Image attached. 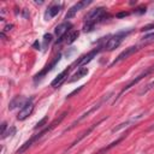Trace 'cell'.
I'll use <instances>...</instances> for the list:
<instances>
[{"label": "cell", "instance_id": "7a4b0ae2", "mask_svg": "<svg viewBox=\"0 0 154 154\" xmlns=\"http://www.w3.org/2000/svg\"><path fill=\"white\" fill-rule=\"evenodd\" d=\"M65 114H66V112H64V113H63V114H61L59 118H57V119H55L53 123H51V124H49V126H47L46 129H43L41 132H38V134L34 135V136H32L30 140H28V141H26V142H25V143H24V144H23V146H22V147H20V148L17 150V153H18V154H22V153H24V152H25L28 148H30V147H31V146H32L35 142H37V141H38V140H40V138H41L43 135H46L47 132H49V131H51V130H52V129H53V128H54L57 124H59V123H60V122L64 119Z\"/></svg>", "mask_w": 154, "mask_h": 154}, {"label": "cell", "instance_id": "8fae6325", "mask_svg": "<svg viewBox=\"0 0 154 154\" xmlns=\"http://www.w3.org/2000/svg\"><path fill=\"white\" fill-rule=\"evenodd\" d=\"M153 69H154V66H152V67H149L148 70H146L144 72H142L141 75H138V76H137L136 78H134V79H132V81H131V82H130L129 84H126V87H124V88L122 89V91H120V94H119V95H122V94H123L124 91H126V90H129V89H130V88H131L132 85H135V84H137V83H138V82H140V81H141V79H142L143 77H146L147 75H149V73L152 72V70H153Z\"/></svg>", "mask_w": 154, "mask_h": 154}, {"label": "cell", "instance_id": "9c48e42d", "mask_svg": "<svg viewBox=\"0 0 154 154\" xmlns=\"http://www.w3.org/2000/svg\"><path fill=\"white\" fill-rule=\"evenodd\" d=\"M101 51V47H97V48H94L93 51H90L89 53H87V54H84V55H82L76 63H75V65H77V66H83V65H87L89 61H91L96 55H97V53Z\"/></svg>", "mask_w": 154, "mask_h": 154}, {"label": "cell", "instance_id": "4fadbf2b", "mask_svg": "<svg viewBox=\"0 0 154 154\" xmlns=\"http://www.w3.org/2000/svg\"><path fill=\"white\" fill-rule=\"evenodd\" d=\"M60 10H61V5H51L48 8H47V11L45 12V19H51V18H53V17H55L59 12H60Z\"/></svg>", "mask_w": 154, "mask_h": 154}, {"label": "cell", "instance_id": "7402d4cb", "mask_svg": "<svg viewBox=\"0 0 154 154\" xmlns=\"http://www.w3.org/2000/svg\"><path fill=\"white\" fill-rule=\"evenodd\" d=\"M46 122H47V117H45L42 120H40V122L36 124V126H35V130H36V129H38V128H42V126H43V124H46Z\"/></svg>", "mask_w": 154, "mask_h": 154}, {"label": "cell", "instance_id": "e0dca14e", "mask_svg": "<svg viewBox=\"0 0 154 154\" xmlns=\"http://www.w3.org/2000/svg\"><path fill=\"white\" fill-rule=\"evenodd\" d=\"M122 140H123V137H120V138H118V140H116V141H114V142H112V143H111L109 146H107V147H105V148H102V149H100V150H99V152H97L96 154H103V153H106V152H108V150H109L111 148H113L114 146H117V144H118V143H119V142H120Z\"/></svg>", "mask_w": 154, "mask_h": 154}, {"label": "cell", "instance_id": "30bf717a", "mask_svg": "<svg viewBox=\"0 0 154 154\" xmlns=\"http://www.w3.org/2000/svg\"><path fill=\"white\" fill-rule=\"evenodd\" d=\"M60 57H61L60 54H59L58 57H55V58H54V60H53V61H52L49 65H47V66H46V67H45V69H43L41 72H38L37 75H35V76H34V81H35V82H37V81H41V79L43 78V76H45L47 72H49V71H51V70H52V69L55 66V64L59 61Z\"/></svg>", "mask_w": 154, "mask_h": 154}, {"label": "cell", "instance_id": "ba28073f", "mask_svg": "<svg viewBox=\"0 0 154 154\" xmlns=\"http://www.w3.org/2000/svg\"><path fill=\"white\" fill-rule=\"evenodd\" d=\"M90 4H91L90 0H82V1H78L77 4H75L73 6H71V7L67 10V12H66V14H65V18H66V19H71L72 17H75V14H76L78 11H81L82 8L87 7V6L90 5Z\"/></svg>", "mask_w": 154, "mask_h": 154}, {"label": "cell", "instance_id": "d4e9b609", "mask_svg": "<svg viewBox=\"0 0 154 154\" xmlns=\"http://www.w3.org/2000/svg\"><path fill=\"white\" fill-rule=\"evenodd\" d=\"M12 26H13L12 24H10V25H6V26L4 28V32H5V31H8V30H11V28H12Z\"/></svg>", "mask_w": 154, "mask_h": 154}, {"label": "cell", "instance_id": "52a82bcc", "mask_svg": "<svg viewBox=\"0 0 154 154\" xmlns=\"http://www.w3.org/2000/svg\"><path fill=\"white\" fill-rule=\"evenodd\" d=\"M141 47H142V45H137V46H131V47H129V48H125V51H123L113 61H112V64H111V66H113V65H116V64H118L119 61H122V60H124V59H126V58H129L130 55H132L134 53H136L137 51H140L141 49Z\"/></svg>", "mask_w": 154, "mask_h": 154}, {"label": "cell", "instance_id": "6da1fadb", "mask_svg": "<svg viewBox=\"0 0 154 154\" xmlns=\"http://www.w3.org/2000/svg\"><path fill=\"white\" fill-rule=\"evenodd\" d=\"M105 14H106V8L105 7H96V8L91 10L85 16V23L83 25V30L84 31H91L94 29L95 24L102 20Z\"/></svg>", "mask_w": 154, "mask_h": 154}, {"label": "cell", "instance_id": "8992f818", "mask_svg": "<svg viewBox=\"0 0 154 154\" xmlns=\"http://www.w3.org/2000/svg\"><path fill=\"white\" fill-rule=\"evenodd\" d=\"M34 111V102H32V99H29L19 109L18 114H17V119L18 120H24L26 119Z\"/></svg>", "mask_w": 154, "mask_h": 154}, {"label": "cell", "instance_id": "9a60e30c", "mask_svg": "<svg viewBox=\"0 0 154 154\" xmlns=\"http://www.w3.org/2000/svg\"><path fill=\"white\" fill-rule=\"evenodd\" d=\"M26 101H28V100L23 99L22 96H17V97H14V99L11 101V103H10V106H8V107H10V109H13L14 107H17V106H19V105H20V106H23Z\"/></svg>", "mask_w": 154, "mask_h": 154}, {"label": "cell", "instance_id": "277c9868", "mask_svg": "<svg viewBox=\"0 0 154 154\" xmlns=\"http://www.w3.org/2000/svg\"><path fill=\"white\" fill-rule=\"evenodd\" d=\"M109 95H111V94H107V95H105V96H103V97H102V99H101V100H100V101H99V102H97L96 105H94V106H93L91 108H89V109H88L87 112H84V113H83V114H82V116H81V117H79L78 119H76V120H75V122H73V123L71 124V126H70V128H67V129H66L65 131H67V130H71L72 128H75V126L77 125V123L82 122V120H83L84 118H87V117H88V116H89L90 113H93L94 111L99 109V108H100V107H101V106H102V105H103V103H105V102H106V101H107V100L109 99Z\"/></svg>", "mask_w": 154, "mask_h": 154}, {"label": "cell", "instance_id": "d6986e66", "mask_svg": "<svg viewBox=\"0 0 154 154\" xmlns=\"http://www.w3.org/2000/svg\"><path fill=\"white\" fill-rule=\"evenodd\" d=\"M153 41H154V32H150V34L146 35V36L142 38V42H143L144 45H147V43H149V42H153Z\"/></svg>", "mask_w": 154, "mask_h": 154}, {"label": "cell", "instance_id": "44dd1931", "mask_svg": "<svg viewBox=\"0 0 154 154\" xmlns=\"http://www.w3.org/2000/svg\"><path fill=\"white\" fill-rule=\"evenodd\" d=\"M14 132H16V128H14V126H11V128L8 129V131H7V132H6V134L2 136V138H6L7 136H12Z\"/></svg>", "mask_w": 154, "mask_h": 154}, {"label": "cell", "instance_id": "5bb4252c", "mask_svg": "<svg viewBox=\"0 0 154 154\" xmlns=\"http://www.w3.org/2000/svg\"><path fill=\"white\" fill-rule=\"evenodd\" d=\"M88 75V69L87 67H79L73 75H72V77L67 81L69 83H71V82H75V81H77V79H81L82 77H84V76H87Z\"/></svg>", "mask_w": 154, "mask_h": 154}, {"label": "cell", "instance_id": "2e32d148", "mask_svg": "<svg viewBox=\"0 0 154 154\" xmlns=\"http://www.w3.org/2000/svg\"><path fill=\"white\" fill-rule=\"evenodd\" d=\"M99 123H100V122H99ZM99 123H97V124H99ZM97 124H94V125H91V126H90L89 129H87V130H85V131H84V132H83V134H82V135H81V136H79V137H78V138H77V140H76V141H75V142H73V143H72V144H71V146L69 147V149H70V148H72L73 146H76V144H77V143H78V142H79L81 140H83V138H84L85 136H88V135H89V134H90V132H91V131L94 130V128H95V126H96Z\"/></svg>", "mask_w": 154, "mask_h": 154}, {"label": "cell", "instance_id": "3957f363", "mask_svg": "<svg viewBox=\"0 0 154 154\" xmlns=\"http://www.w3.org/2000/svg\"><path fill=\"white\" fill-rule=\"evenodd\" d=\"M126 35H128V32H125V31H122V32H118V34L113 35L112 37H109V38L106 41V43L103 45V48H105L106 51H113V49H116V48L122 43L123 38H124Z\"/></svg>", "mask_w": 154, "mask_h": 154}, {"label": "cell", "instance_id": "7c38bea8", "mask_svg": "<svg viewBox=\"0 0 154 154\" xmlns=\"http://www.w3.org/2000/svg\"><path fill=\"white\" fill-rule=\"evenodd\" d=\"M69 72H70V67H67V69H65L63 72H60L53 81H52V83H51V85L53 87V88H58V87H60L61 85V83L66 79V77L69 76Z\"/></svg>", "mask_w": 154, "mask_h": 154}, {"label": "cell", "instance_id": "cb8c5ba5", "mask_svg": "<svg viewBox=\"0 0 154 154\" xmlns=\"http://www.w3.org/2000/svg\"><path fill=\"white\" fill-rule=\"evenodd\" d=\"M150 29H154V24H148V25L143 26V28L141 29V31H148V30H150Z\"/></svg>", "mask_w": 154, "mask_h": 154}, {"label": "cell", "instance_id": "ac0fdd59", "mask_svg": "<svg viewBox=\"0 0 154 154\" xmlns=\"http://www.w3.org/2000/svg\"><path fill=\"white\" fill-rule=\"evenodd\" d=\"M78 35H79V31H72V32H70V34L67 35V37H66V43L70 45V43L75 42L76 38L78 37Z\"/></svg>", "mask_w": 154, "mask_h": 154}, {"label": "cell", "instance_id": "5b68a950", "mask_svg": "<svg viewBox=\"0 0 154 154\" xmlns=\"http://www.w3.org/2000/svg\"><path fill=\"white\" fill-rule=\"evenodd\" d=\"M71 28H72V25H71V23H69V22L61 23V24H59L58 26H55L54 32H55V35H57V37H58L57 45L63 42V40L66 37V35H67V32L70 31Z\"/></svg>", "mask_w": 154, "mask_h": 154}, {"label": "cell", "instance_id": "484cf974", "mask_svg": "<svg viewBox=\"0 0 154 154\" xmlns=\"http://www.w3.org/2000/svg\"><path fill=\"white\" fill-rule=\"evenodd\" d=\"M152 130H154V124H153V125L149 128V131H152Z\"/></svg>", "mask_w": 154, "mask_h": 154}, {"label": "cell", "instance_id": "603a6c76", "mask_svg": "<svg viewBox=\"0 0 154 154\" xmlns=\"http://www.w3.org/2000/svg\"><path fill=\"white\" fill-rule=\"evenodd\" d=\"M6 129H7V123H6V122H4V123L1 124V137L6 134Z\"/></svg>", "mask_w": 154, "mask_h": 154}, {"label": "cell", "instance_id": "ffe728a7", "mask_svg": "<svg viewBox=\"0 0 154 154\" xmlns=\"http://www.w3.org/2000/svg\"><path fill=\"white\" fill-rule=\"evenodd\" d=\"M51 41H52V35H51V34H46V35L43 36V47L47 48L48 45L51 43Z\"/></svg>", "mask_w": 154, "mask_h": 154}]
</instances>
